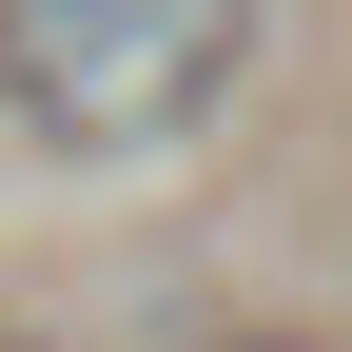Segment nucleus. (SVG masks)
<instances>
[{"label":"nucleus","mask_w":352,"mask_h":352,"mask_svg":"<svg viewBox=\"0 0 352 352\" xmlns=\"http://www.w3.org/2000/svg\"><path fill=\"white\" fill-rule=\"evenodd\" d=\"M254 59V0H0V118L39 157L118 176V157H176Z\"/></svg>","instance_id":"obj_1"},{"label":"nucleus","mask_w":352,"mask_h":352,"mask_svg":"<svg viewBox=\"0 0 352 352\" xmlns=\"http://www.w3.org/2000/svg\"><path fill=\"white\" fill-rule=\"evenodd\" d=\"M0 352H59V333H0Z\"/></svg>","instance_id":"obj_2"}]
</instances>
